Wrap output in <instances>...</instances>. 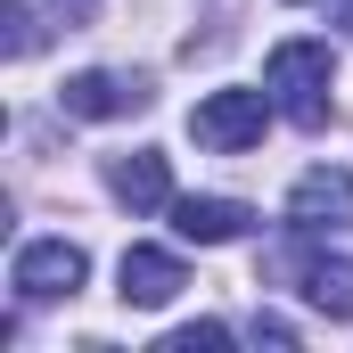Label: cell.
Segmentation results:
<instances>
[{"label":"cell","mask_w":353,"mask_h":353,"mask_svg":"<svg viewBox=\"0 0 353 353\" xmlns=\"http://www.w3.org/2000/svg\"><path fill=\"white\" fill-rule=\"evenodd\" d=\"M0 25H8V33H0V50H8V58H33V41H41L33 0H8V8H0Z\"/></svg>","instance_id":"cell-10"},{"label":"cell","mask_w":353,"mask_h":353,"mask_svg":"<svg viewBox=\"0 0 353 353\" xmlns=\"http://www.w3.org/2000/svg\"><path fill=\"white\" fill-rule=\"evenodd\" d=\"M107 189L132 205V214H165L173 205V165L157 148H132V157H107Z\"/></svg>","instance_id":"cell-8"},{"label":"cell","mask_w":353,"mask_h":353,"mask_svg":"<svg viewBox=\"0 0 353 353\" xmlns=\"http://www.w3.org/2000/svg\"><path fill=\"white\" fill-rule=\"evenodd\" d=\"M83 279H90V255L74 247V239H25V247H17V263H8L17 304H66Z\"/></svg>","instance_id":"cell-3"},{"label":"cell","mask_w":353,"mask_h":353,"mask_svg":"<svg viewBox=\"0 0 353 353\" xmlns=\"http://www.w3.org/2000/svg\"><path fill=\"white\" fill-rule=\"evenodd\" d=\"M247 337H255V345H296V329H288V321H271V312L247 329Z\"/></svg>","instance_id":"cell-12"},{"label":"cell","mask_w":353,"mask_h":353,"mask_svg":"<svg viewBox=\"0 0 353 353\" xmlns=\"http://www.w3.org/2000/svg\"><path fill=\"white\" fill-rule=\"evenodd\" d=\"M321 17H329L337 33H353V0H321Z\"/></svg>","instance_id":"cell-13"},{"label":"cell","mask_w":353,"mask_h":353,"mask_svg":"<svg viewBox=\"0 0 353 353\" xmlns=\"http://www.w3.org/2000/svg\"><path fill=\"white\" fill-rule=\"evenodd\" d=\"M329 83H337L329 41H279L263 58V90L279 99V115H288L296 132H321V123H329Z\"/></svg>","instance_id":"cell-1"},{"label":"cell","mask_w":353,"mask_h":353,"mask_svg":"<svg viewBox=\"0 0 353 353\" xmlns=\"http://www.w3.org/2000/svg\"><path fill=\"white\" fill-rule=\"evenodd\" d=\"M58 8H66V17H90V0H58Z\"/></svg>","instance_id":"cell-14"},{"label":"cell","mask_w":353,"mask_h":353,"mask_svg":"<svg viewBox=\"0 0 353 353\" xmlns=\"http://www.w3.org/2000/svg\"><path fill=\"white\" fill-rule=\"evenodd\" d=\"M353 214V173H337V165H321V173H304L296 189H288V230H337Z\"/></svg>","instance_id":"cell-5"},{"label":"cell","mask_w":353,"mask_h":353,"mask_svg":"<svg viewBox=\"0 0 353 353\" xmlns=\"http://www.w3.org/2000/svg\"><path fill=\"white\" fill-rule=\"evenodd\" d=\"M271 90H214V99H197L189 107V140L197 148H214V157H239V148H255L271 123Z\"/></svg>","instance_id":"cell-2"},{"label":"cell","mask_w":353,"mask_h":353,"mask_svg":"<svg viewBox=\"0 0 353 353\" xmlns=\"http://www.w3.org/2000/svg\"><path fill=\"white\" fill-rule=\"evenodd\" d=\"M304 304L329 321H353V255H304Z\"/></svg>","instance_id":"cell-9"},{"label":"cell","mask_w":353,"mask_h":353,"mask_svg":"<svg viewBox=\"0 0 353 353\" xmlns=\"http://www.w3.org/2000/svg\"><path fill=\"white\" fill-rule=\"evenodd\" d=\"M157 90H148V74H123V66H90V74H74V83L58 90V107L66 115H83V123H115V115H140Z\"/></svg>","instance_id":"cell-4"},{"label":"cell","mask_w":353,"mask_h":353,"mask_svg":"<svg viewBox=\"0 0 353 353\" xmlns=\"http://www.w3.org/2000/svg\"><path fill=\"white\" fill-rule=\"evenodd\" d=\"M165 214H173V230L189 247H230V239L255 230V205H239V197H173Z\"/></svg>","instance_id":"cell-7"},{"label":"cell","mask_w":353,"mask_h":353,"mask_svg":"<svg viewBox=\"0 0 353 353\" xmlns=\"http://www.w3.org/2000/svg\"><path fill=\"white\" fill-rule=\"evenodd\" d=\"M115 296L123 304H140V312H157V304H173L181 288H189V271H181V255H165V247H123V263H115Z\"/></svg>","instance_id":"cell-6"},{"label":"cell","mask_w":353,"mask_h":353,"mask_svg":"<svg viewBox=\"0 0 353 353\" xmlns=\"http://www.w3.org/2000/svg\"><path fill=\"white\" fill-rule=\"evenodd\" d=\"M222 345H230L222 321H197V329H173V337H165V353H222Z\"/></svg>","instance_id":"cell-11"}]
</instances>
